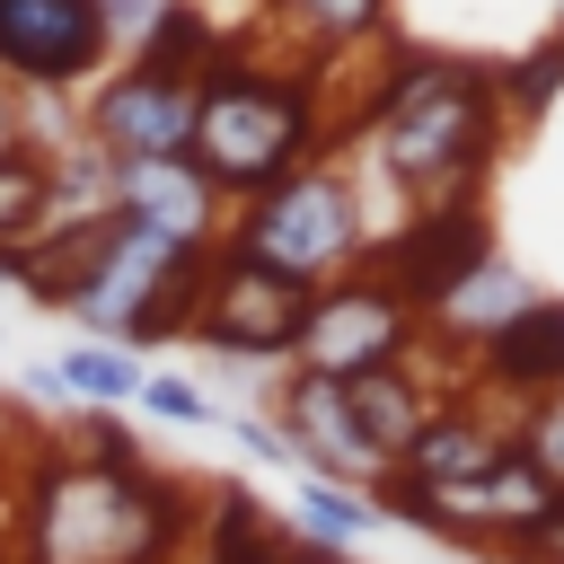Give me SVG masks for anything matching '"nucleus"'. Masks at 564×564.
I'll return each instance as SVG.
<instances>
[{
  "label": "nucleus",
  "mask_w": 564,
  "mask_h": 564,
  "mask_svg": "<svg viewBox=\"0 0 564 564\" xmlns=\"http://www.w3.org/2000/svg\"><path fill=\"white\" fill-rule=\"evenodd\" d=\"M300 150H308V97L247 70V62H212L203 88H194V132H185V159L203 167V185H247V194H273L282 176H300Z\"/></svg>",
  "instance_id": "1"
},
{
  "label": "nucleus",
  "mask_w": 564,
  "mask_h": 564,
  "mask_svg": "<svg viewBox=\"0 0 564 564\" xmlns=\"http://www.w3.org/2000/svg\"><path fill=\"white\" fill-rule=\"evenodd\" d=\"M176 502L141 467H44L35 485V564H150Z\"/></svg>",
  "instance_id": "2"
},
{
  "label": "nucleus",
  "mask_w": 564,
  "mask_h": 564,
  "mask_svg": "<svg viewBox=\"0 0 564 564\" xmlns=\"http://www.w3.org/2000/svg\"><path fill=\"white\" fill-rule=\"evenodd\" d=\"M194 247H176V238H159V229H141V220H106L97 238H88V256L70 264V282H62V308L79 317V326H97V335H167L185 308H194Z\"/></svg>",
  "instance_id": "3"
},
{
  "label": "nucleus",
  "mask_w": 564,
  "mask_h": 564,
  "mask_svg": "<svg viewBox=\"0 0 564 564\" xmlns=\"http://www.w3.org/2000/svg\"><path fill=\"white\" fill-rule=\"evenodd\" d=\"M485 141H494V88H485V70L441 62V53L432 62H405V79L388 88V115H379L388 176L449 185V176H467L485 159Z\"/></svg>",
  "instance_id": "4"
},
{
  "label": "nucleus",
  "mask_w": 564,
  "mask_h": 564,
  "mask_svg": "<svg viewBox=\"0 0 564 564\" xmlns=\"http://www.w3.org/2000/svg\"><path fill=\"white\" fill-rule=\"evenodd\" d=\"M352 238H361V212H352V185H344V176H282L273 194H256L238 256H256V264L308 282V273L344 264Z\"/></svg>",
  "instance_id": "5"
},
{
  "label": "nucleus",
  "mask_w": 564,
  "mask_h": 564,
  "mask_svg": "<svg viewBox=\"0 0 564 564\" xmlns=\"http://www.w3.org/2000/svg\"><path fill=\"white\" fill-rule=\"evenodd\" d=\"M308 282L300 273H273L256 256H229L220 282L203 291V344L212 352H238V361H264V352H291L300 326H308Z\"/></svg>",
  "instance_id": "6"
},
{
  "label": "nucleus",
  "mask_w": 564,
  "mask_h": 564,
  "mask_svg": "<svg viewBox=\"0 0 564 564\" xmlns=\"http://www.w3.org/2000/svg\"><path fill=\"white\" fill-rule=\"evenodd\" d=\"M397 344H405V308H397L379 282H344V291L308 300V326H300V361H308V379L352 388V379L388 370Z\"/></svg>",
  "instance_id": "7"
},
{
  "label": "nucleus",
  "mask_w": 564,
  "mask_h": 564,
  "mask_svg": "<svg viewBox=\"0 0 564 564\" xmlns=\"http://www.w3.org/2000/svg\"><path fill=\"white\" fill-rule=\"evenodd\" d=\"M106 53L97 0H0V70L26 88H62Z\"/></svg>",
  "instance_id": "8"
},
{
  "label": "nucleus",
  "mask_w": 564,
  "mask_h": 564,
  "mask_svg": "<svg viewBox=\"0 0 564 564\" xmlns=\"http://www.w3.org/2000/svg\"><path fill=\"white\" fill-rule=\"evenodd\" d=\"M494 247H485V220L458 203V212H423L414 229H397V247H388V300L397 308H441L476 264H485Z\"/></svg>",
  "instance_id": "9"
},
{
  "label": "nucleus",
  "mask_w": 564,
  "mask_h": 564,
  "mask_svg": "<svg viewBox=\"0 0 564 564\" xmlns=\"http://www.w3.org/2000/svg\"><path fill=\"white\" fill-rule=\"evenodd\" d=\"M185 132H194V88H185V79L123 70V79L97 97V141H106L115 159H185Z\"/></svg>",
  "instance_id": "10"
},
{
  "label": "nucleus",
  "mask_w": 564,
  "mask_h": 564,
  "mask_svg": "<svg viewBox=\"0 0 564 564\" xmlns=\"http://www.w3.org/2000/svg\"><path fill=\"white\" fill-rule=\"evenodd\" d=\"M115 212L123 220H141V229H159V238H176V247H203V229H212V185H203V167L194 159H115Z\"/></svg>",
  "instance_id": "11"
},
{
  "label": "nucleus",
  "mask_w": 564,
  "mask_h": 564,
  "mask_svg": "<svg viewBox=\"0 0 564 564\" xmlns=\"http://www.w3.org/2000/svg\"><path fill=\"white\" fill-rule=\"evenodd\" d=\"M282 441L335 485V476H370L379 458H370V441L352 432V405H344V388L335 379H300L291 388V423H282Z\"/></svg>",
  "instance_id": "12"
},
{
  "label": "nucleus",
  "mask_w": 564,
  "mask_h": 564,
  "mask_svg": "<svg viewBox=\"0 0 564 564\" xmlns=\"http://www.w3.org/2000/svg\"><path fill=\"white\" fill-rule=\"evenodd\" d=\"M485 361L502 388H564V300H529L511 326H494Z\"/></svg>",
  "instance_id": "13"
},
{
  "label": "nucleus",
  "mask_w": 564,
  "mask_h": 564,
  "mask_svg": "<svg viewBox=\"0 0 564 564\" xmlns=\"http://www.w3.org/2000/svg\"><path fill=\"white\" fill-rule=\"evenodd\" d=\"M414 485H476L494 458H502V441H494V423H476V414H423V432H414Z\"/></svg>",
  "instance_id": "14"
},
{
  "label": "nucleus",
  "mask_w": 564,
  "mask_h": 564,
  "mask_svg": "<svg viewBox=\"0 0 564 564\" xmlns=\"http://www.w3.org/2000/svg\"><path fill=\"white\" fill-rule=\"evenodd\" d=\"M344 405H352V432L370 441V458H405V449H414V432H423V397H414L397 370L352 379V388H344Z\"/></svg>",
  "instance_id": "15"
},
{
  "label": "nucleus",
  "mask_w": 564,
  "mask_h": 564,
  "mask_svg": "<svg viewBox=\"0 0 564 564\" xmlns=\"http://www.w3.org/2000/svg\"><path fill=\"white\" fill-rule=\"evenodd\" d=\"M529 300H538V291H529V282H520L502 256H485V264H476V273H467V282L441 300V326H458V335H494V326H511Z\"/></svg>",
  "instance_id": "16"
},
{
  "label": "nucleus",
  "mask_w": 564,
  "mask_h": 564,
  "mask_svg": "<svg viewBox=\"0 0 564 564\" xmlns=\"http://www.w3.org/2000/svg\"><path fill=\"white\" fill-rule=\"evenodd\" d=\"M35 388H79V397H132L141 388V361H123V352H106V344H70L62 361H44L35 370Z\"/></svg>",
  "instance_id": "17"
},
{
  "label": "nucleus",
  "mask_w": 564,
  "mask_h": 564,
  "mask_svg": "<svg viewBox=\"0 0 564 564\" xmlns=\"http://www.w3.org/2000/svg\"><path fill=\"white\" fill-rule=\"evenodd\" d=\"M44 203H53V176L35 167V159H18V150H0V238H35L44 229Z\"/></svg>",
  "instance_id": "18"
},
{
  "label": "nucleus",
  "mask_w": 564,
  "mask_h": 564,
  "mask_svg": "<svg viewBox=\"0 0 564 564\" xmlns=\"http://www.w3.org/2000/svg\"><path fill=\"white\" fill-rule=\"evenodd\" d=\"M300 520H308L317 538H344V546H352V538H370V529H379V502H361V494H344V485L308 476V485H300Z\"/></svg>",
  "instance_id": "19"
},
{
  "label": "nucleus",
  "mask_w": 564,
  "mask_h": 564,
  "mask_svg": "<svg viewBox=\"0 0 564 564\" xmlns=\"http://www.w3.org/2000/svg\"><path fill=\"white\" fill-rule=\"evenodd\" d=\"M511 458H529V467H538V476L564 494V397L529 414V432H520V449H511Z\"/></svg>",
  "instance_id": "20"
},
{
  "label": "nucleus",
  "mask_w": 564,
  "mask_h": 564,
  "mask_svg": "<svg viewBox=\"0 0 564 564\" xmlns=\"http://www.w3.org/2000/svg\"><path fill=\"white\" fill-rule=\"evenodd\" d=\"M132 397H141L150 414H167V423H220V414H212V397H203V388H185V379H141Z\"/></svg>",
  "instance_id": "21"
},
{
  "label": "nucleus",
  "mask_w": 564,
  "mask_h": 564,
  "mask_svg": "<svg viewBox=\"0 0 564 564\" xmlns=\"http://www.w3.org/2000/svg\"><path fill=\"white\" fill-rule=\"evenodd\" d=\"M308 26H326V35H370L379 18H388V0H291Z\"/></svg>",
  "instance_id": "22"
},
{
  "label": "nucleus",
  "mask_w": 564,
  "mask_h": 564,
  "mask_svg": "<svg viewBox=\"0 0 564 564\" xmlns=\"http://www.w3.org/2000/svg\"><path fill=\"white\" fill-rule=\"evenodd\" d=\"M220 423H229V432H238V441H247L256 458H273V467H300V449H291V441H282V432L264 423V414H220Z\"/></svg>",
  "instance_id": "23"
},
{
  "label": "nucleus",
  "mask_w": 564,
  "mask_h": 564,
  "mask_svg": "<svg viewBox=\"0 0 564 564\" xmlns=\"http://www.w3.org/2000/svg\"><path fill=\"white\" fill-rule=\"evenodd\" d=\"M555 79H564V44H555V53H529V62H520V79H511V97H520V106H546V97H555Z\"/></svg>",
  "instance_id": "24"
},
{
  "label": "nucleus",
  "mask_w": 564,
  "mask_h": 564,
  "mask_svg": "<svg viewBox=\"0 0 564 564\" xmlns=\"http://www.w3.org/2000/svg\"><path fill=\"white\" fill-rule=\"evenodd\" d=\"M529 546H546V555H555V564H564V494H555V511H546V520H538V529H529Z\"/></svg>",
  "instance_id": "25"
},
{
  "label": "nucleus",
  "mask_w": 564,
  "mask_h": 564,
  "mask_svg": "<svg viewBox=\"0 0 564 564\" xmlns=\"http://www.w3.org/2000/svg\"><path fill=\"white\" fill-rule=\"evenodd\" d=\"M0 150H9V97H0Z\"/></svg>",
  "instance_id": "26"
}]
</instances>
